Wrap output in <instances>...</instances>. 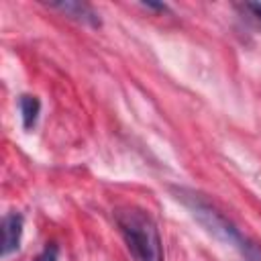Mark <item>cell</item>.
<instances>
[{
    "label": "cell",
    "mask_w": 261,
    "mask_h": 261,
    "mask_svg": "<svg viewBox=\"0 0 261 261\" xmlns=\"http://www.w3.org/2000/svg\"><path fill=\"white\" fill-rule=\"evenodd\" d=\"M114 222L122 234L130 261H165L159 228L149 212L137 206L114 210Z\"/></svg>",
    "instance_id": "obj_1"
},
{
    "label": "cell",
    "mask_w": 261,
    "mask_h": 261,
    "mask_svg": "<svg viewBox=\"0 0 261 261\" xmlns=\"http://www.w3.org/2000/svg\"><path fill=\"white\" fill-rule=\"evenodd\" d=\"M175 198L188 208V212L196 218V222L200 226H204V230L208 234H212L216 241H220L226 247L237 249L239 253H243L249 245V239L237 228V224L232 220H228V216L224 212H220L210 200H206L202 194L194 192V190H186V188H175L173 190Z\"/></svg>",
    "instance_id": "obj_2"
},
{
    "label": "cell",
    "mask_w": 261,
    "mask_h": 261,
    "mask_svg": "<svg viewBox=\"0 0 261 261\" xmlns=\"http://www.w3.org/2000/svg\"><path fill=\"white\" fill-rule=\"evenodd\" d=\"M49 8L59 10L61 14H65L67 18L88 24V27H100V16L98 12L88 4V2H75V0H61V2H49Z\"/></svg>",
    "instance_id": "obj_3"
},
{
    "label": "cell",
    "mask_w": 261,
    "mask_h": 261,
    "mask_svg": "<svg viewBox=\"0 0 261 261\" xmlns=\"http://www.w3.org/2000/svg\"><path fill=\"white\" fill-rule=\"evenodd\" d=\"M20 239H22V216L18 212H8L2 218V247L0 255L8 257L20 249Z\"/></svg>",
    "instance_id": "obj_4"
},
{
    "label": "cell",
    "mask_w": 261,
    "mask_h": 261,
    "mask_svg": "<svg viewBox=\"0 0 261 261\" xmlns=\"http://www.w3.org/2000/svg\"><path fill=\"white\" fill-rule=\"evenodd\" d=\"M18 108H20V118H22V126L27 130H31L35 124H37V118H39V112H41V102L37 96H31V94H24L18 98Z\"/></svg>",
    "instance_id": "obj_5"
},
{
    "label": "cell",
    "mask_w": 261,
    "mask_h": 261,
    "mask_svg": "<svg viewBox=\"0 0 261 261\" xmlns=\"http://www.w3.org/2000/svg\"><path fill=\"white\" fill-rule=\"evenodd\" d=\"M35 261H57V247L55 245H47L43 249V253Z\"/></svg>",
    "instance_id": "obj_6"
},
{
    "label": "cell",
    "mask_w": 261,
    "mask_h": 261,
    "mask_svg": "<svg viewBox=\"0 0 261 261\" xmlns=\"http://www.w3.org/2000/svg\"><path fill=\"white\" fill-rule=\"evenodd\" d=\"M243 8H247L249 12H253V16L261 22V2H247Z\"/></svg>",
    "instance_id": "obj_7"
},
{
    "label": "cell",
    "mask_w": 261,
    "mask_h": 261,
    "mask_svg": "<svg viewBox=\"0 0 261 261\" xmlns=\"http://www.w3.org/2000/svg\"><path fill=\"white\" fill-rule=\"evenodd\" d=\"M143 8H151V10H159V12H165V10H167V6H165V4H153V2L143 4Z\"/></svg>",
    "instance_id": "obj_8"
}]
</instances>
